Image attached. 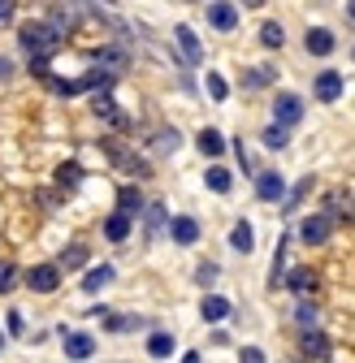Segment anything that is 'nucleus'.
Here are the masks:
<instances>
[{
	"mask_svg": "<svg viewBox=\"0 0 355 363\" xmlns=\"http://www.w3.org/2000/svg\"><path fill=\"white\" fill-rule=\"evenodd\" d=\"M18 43L26 48V57H53L61 48V30L53 22H26L18 30Z\"/></svg>",
	"mask_w": 355,
	"mask_h": 363,
	"instance_id": "f257e3e1",
	"label": "nucleus"
},
{
	"mask_svg": "<svg viewBox=\"0 0 355 363\" xmlns=\"http://www.w3.org/2000/svg\"><path fill=\"white\" fill-rule=\"evenodd\" d=\"M303 121V100L295 96V91H278V100H273V125L290 130Z\"/></svg>",
	"mask_w": 355,
	"mask_h": 363,
	"instance_id": "f03ea898",
	"label": "nucleus"
},
{
	"mask_svg": "<svg viewBox=\"0 0 355 363\" xmlns=\"http://www.w3.org/2000/svg\"><path fill=\"white\" fill-rule=\"evenodd\" d=\"M329 234H334V220H329L325 212H317V216H303V225H299V238H303L307 247H321V242H329Z\"/></svg>",
	"mask_w": 355,
	"mask_h": 363,
	"instance_id": "7ed1b4c3",
	"label": "nucleus"
},
{
	"mask_svg": "<svg viewBox=\"0 0 355 363\" xmlns=\"http://www.w3.org/2000/svg\"><path fill=\"white\" fill-rule=\"evenodd\" d=\"M26 286H31L35 294H53V290L61 286V268H57V264H35V268L26 272Z\"/></svg>",
	"mask_w": 355,
	"mask_h": 363,
	"instance_id": "20e7f679",
	"label": "nucleus"
},
{
	"mask_svg": "<svg viewBox=\"0 0 355 363\" xmlns=\"http://www.w3.org/2000/svg\"><path fill=\"white\" fill-rule=\"evenodd\" d=\"M61 346H65V359H74V363H82V359L96 354V337H92V333H78V329H74V333L65 329Z\"/></svg>",
	"mask_w": 355,
	"mask_h": 363,
	"instance_id": "39448f33",
	"label": "nucleus"
},
{
	"mask_svg": "<svg viewBox=\"0 0 355 363\" xmlns=\"http://www.w3.org/2000/svg\"><path fill=\"white\" fill-rule=\"evenodd\" d=\"M92 108H96V117H100V121H109V125H117V130H130L126 113L117 108V100L109 96V91H96V104H92Z\"/></svg>",
	"mask_w": 355,
	"mask_h": 363,
	"instance_id": "423d86ee",
	"label": "nucleus"
},
{
	"mask_svg": "<svg viewBox=\"0 0 355 363\" xmlns=\"http://www.w3.org/2000/svg\"><path fill=\"white\" fill-rule=\"evenodd\" d=\"M169 234H173L178 247H195L200 242V220L195 216H173L169 220Z\"/></svg>",
	"mask_w": 355,
	"mask_h": 363,
	"instance_id": "0eeeda50",
	"label": "nucleus"
},
{
	"mask_svg": "<svg viewBox=\"0 0 355 363\" xmlns=\"http://www.w3.org/2000/svg\"><path fill=\"white\" fill-rule=\"evenodd\" d=\"M173 39H178V48H182V61L187 65H200L204 61V48H200V39L191 26H173Z\"/></svg>",
	"mask_w": 355,
	"mask_h": 363,
	"instance_id": "6e6552de",
	"label": "nucleus"
},
{
	"mask_svg": "<svg viewBox=\"0 0 355 363\" xmlns=\"http://www.w3.org/2000/svg\"><path fill=\"white\" fill-rule=\"evenodd\" d=\"M256 195H260L264 203H278V199L286 195V182H282V173H260V177H256Z\"/></svg>",
	"mask_w": 355,
	"mask_h": 363,
	"instance_id": "1a4fd4ad",
	"label": "nucleus"
},
{
	"mask_svg": "<svg viewBox=\"0 0 355 363\" xmlns=\"http://www.w3.org/2000/svg\"><path fill=\"white\" fill-rule=\"evenodd\" d=\"M290 294H299V298H307V294H312L317 290V272L312 268H290V277L282 281Z\"/></svg>",
	"mask_w": 355,
	"mask_h": 363,
	"instance_id": "9d476101",
	"label": "nucleus"
},
{
	"mask_svg": "<svg viewBox=\"0 0 355 363\" xmlns=\"http://www.w3.org/2000/svg\"><path fill=\"white\" fill-rule=\"evenodd\" d=\"M208 22H212L217 30H234V26H239V9L226 5V0H212V5H208Z\"/></svg>",
	"mask_w": 355,
	"mask_h": 363,
	"instance_id": "9b49d317",
	"label": "nucleus"
},
{
	"mask_svg": "<svg viewBox=\"0 0 355 363\" xmlns=\"http://www.w3.org/2000/svg\"><path fill=\"white\" fill-rule=\"evenodd\" d=\"M325 350H329V342H325L321 329H303V337H299V354L303 359H325Z\"/></svg>",
	"mask_w": 355,
	"mask_h": 363,
	"instance_id": "f8f14e48",
	"label": "nucleus"
},
{
	"mask_svg": "<svg viewBox=\"0 0 355 363\" xmlns=\"http://www.w3.org/2000/svg\"><path fill=\"white\" fill-rule=\"evenodd\" d=\"M303 43H307V52H312V57H329V52H334V35H329L325 26H307Z\"/></svg>",
	"mask_w": 355,
	"mask_h": 363,
	"instance_id": "ddd939ff",
	"label": "nucleus"
},
{
	"mask_svg": "<svg viewBox=\"0 0 355 363\" xmlns=\"http://www.w3.org/2000/svg\"><path fill=\"white\" fill-rule=\"evenodd\" d=\"M338 96H342V74H338V69H325V74H317V100L334 104Z\"/></svg>",
	"mask_w": 355,
	"mask_h": 363,
	"instance_id": "4468645a",
	"label": "nucleus"
},
{
	"mask_svg": "<svg viewBox=\"0 0 355 363\" xmlns=\"http://www.w3.org/2000/svg\"><path fill=\"white\" fill-rule=\"evenodd\" d=\"M78 86H82V91H113V86H117V74H109V69L96 65V69H87V74L78 78Z\"/></svg>",
	"mask_w": 355,
	"mask_h": 363,
	"instance_id": "2eb2a0df",
	"label": "nucleus"
},
{
	"mask_svg": "<svg viewBox=\"0 0 355 363\" xmlns=\"http://www.w3.org/2000/svg\"><path fill=\"white\" fill-rule=\"evenodd\" d=\"M200 315H204L208 325H217V320H226V315H230V303L221 298V294H204V303H200Z\"/></svg>",
	"mask_w": 355,
	"mask_h": 363,
	"instance_id": "dca6fc26",
	"label": "nucleus"
},
{
	"mask_svg": "<svg viewBox=\"0 0 355 363\" xmlns=\"http://www.w3.org/2000/svg\"><path fill=\"white\" fill-rule=\"evenodd\" d=\"M109 281H113V268H109V264H96V268H87V277H82V290H87V294H100Z\"/></svg>",
	"mask_w": 355,
	"mask_h": 363,
	"instance_id": "f3484780",
	"label": "nucleus"
},
{
	"mask_svg": "<svg viewBox=\"0 0 355 363\" xmlns=\"http://www.w3.org/2000/svg\"><path fill=\"white\" fill-rule=\"evenodd\" d=\"M195 143H200V152H204L208 160H217L221 152H226V139H221V130H212V125L200 130V139H195Z\"/></svg>",
	"mask_w": 355,
	"mask_h": 363,
	"instance_id": "a211bd4d",
	"label": "nucleus"
},
{
	"mask_svg": "<svg viewBox=\"0 0 355 363\" xmlns=\"http://www.w3.org/2000/svg\"><path fill=\"white\" fill-rule=\"evenodd\" d=\"M87 259H92V255H87V247H82V242H70V247L61 251L57 268H70V272H78V268H87Z\"/></svg>",
	"mask_w": 355,
	"mask_h": 363,
	"instance_id": "6ab92c4d",
	"label": "nucleus"
},
{
	"mask_svg": "<svg viewBox=\"0 0 355 363\" xmlns=\"http://www.w3.org/2000/svg\"><path fill=\"white\" fill-rule=\"evenodd\" d=\"M204 182H208V191H212V195H230V186H234L230 169H221V164H212V169L204 173Z\"/></svg>",
	"mask_w": 355,
	"mask_h": 363,
	"instance_id": "aec40b11",
	"label": "nucleus"
},
{
	"mask_svg": "<svg viewBox=\"0 0 355 363\" xmlns=\"http://www.w3.org/2000/svg\"><path fill=\"white\" fill-rule=\"evenodd\" d=\"M104 147H109V156H113V164H121L126 173H148V164H143L139 156H130L126 147H117V143H104Z\"/></svg>",
	"mask_w": 355,
	"mask_h": 363,
	"instance_id": "412c9836",
	"label": "nucleus"
},
{
	"mask_svg": "<svg viewBox=\"0 0 355 363\" xmlns=\"http://www.w3.org/2000/svg\"><path fill=\"white\" fill-rule=\"evenodd\" d=\"M78 182H82V164H78V160H65V164L57 169V186H61V191H74Z\"/></svg>",
	"mask_w": 355,
	"mask_h": 363,
	"instance_id": "4be33fe9",
	"label": "nucleus"
},
{
	"mask_svg": "<svg viewBox=\"0 0 355 363\" xmlns=\"http://www.w3.org/2000/svg\"><path fill=\"white\" fill-rule=\"evenodd\" d=\"M230 247H234V251H243V255L256 247V234H251V225H247V220H239L234 230H230Z\"/></svg>",
	"mask_w": 355,
	"mask_h": 363,
	"instance_id": "5701e85b",
	"label": "nucleus"
},
{
	"mask_svg": "<svg viewBox=\"0 0 355 363\" xmlns=\"http://www.w3.org/2000/svg\"><path fill=\"white\" fill-rule=\"evenodd\" d=\"M104 234H109L113 242H126V234H130V216H126V212H113V216L104 220Z\"/></svg>",
	"mask_w": 355,
	"mask_h": 363,
	"instance_id": "b1692460",
	"label": "nucleus"
},
{
	"mask_svg": "<svg viewBox=\"0 0 355 363\" xmlns=\"http://www.w3.org/2000/svg\"><path fill=\"white\" fill-rule=\"evenodd\" d=\"M96 65L121 78V69H126V52H117V48H104V52H96Z\"/></svg>",
	"mask_w": 355,
	"mask_h": 363,
	"instance_id": "393cba45",
	"label": "nucleus"
},
{
	"mask_svg": "<svg viewBox=\"0 0 355 363\" xmlns=\"http://www.w3.org/2000/svg\"><path fill=\"white\" fill-rule=\"evenodd\" d=\"M148 354L152 359H169L173 354V333H152L148 337Z\"/></svg>",
	"mask_w": 355,
	"mask_h": 363,
	"instance_id": "a878e982",
	"label": "nucleus"
},
{
	"mask_svg": "<svg viewBox=\"0 0 355 363\" xmlns=\"http://www.w3.org/2000/svg\"><path fill=\"white\" fill-rule=\"evenodd\" d=\"M260 43H264V48H273V52H278L282 43H286V30H282L278 22H264V26H260Z\"/></svg>",
	"mask_w": 355,
	"mask_h": 363,
	"instance_id": "bb28decb",
	"label": "nucleus"
},
{
	"mask_svg": "<svg viewBox=\"0 0 355 363\" xmlns=\"http://www.w3.org/2000/svg\"><path fill=\"white\" fill-rule=\"evenodd\" d=\"M117 212H126L130 220H135V212H143V199H139L135 186H126V191H121V208H117Z\"/></svg>",
	"mask_w": 355,
	"mask_h": 363,
	"instance_id": "cd10ccee",
	"label": "nucleus"
},
{
	"mask_svg": "<svg viewBox=\"0 0 355 363\" xmlns=\"http://www.w3.org/2000/svg\"><path fill=\"white\" fill-rule=\"evenodd\" d=\"M286 139H290V130H282V125H269V130H264V147H269V152H282Z\"/></svg>",
	"mask_w": 355,
	"mask_h": 363,
	"instance_id": "c85d7f7f",
	"label": "nucleus"
},
{
	"mask_svg": "<svg viewBox=\"0 0 355 363\" xmlns=\"http://www.w3.org/2000/svg\"><path fill=\"white\" fill-rule=\"evenodd\" d=\"M178 143H182V134H178V130H160L156 139H152L156 152H178Z\"/></svg>",
	"mask_w": 355,
	"mask_h": 363,
	"instance_id": "c756f323",
	"label": "nucleus"
},
{
	"mask_svg": "<svg viewBox=\"0 0 355 363\" xmlns=\"http://www.w3.org/2000/svg\"><path fill=\"white\" fill-rule=\"evenodd\" d=\"M295 320H299L303 329H317V325H321V315H317V307H312V303H299V311H295Z\"/></svg>",
	"mask_w": 355,
	"mask_h": 363,
	"instance_id": "7c9ffc66",
	"label": "nucleus"
},
{
	"mask_svg": "<svg viewBox=\"0 0 355 363\" xmlns=\"http://www.w3.org/2000/svg\"><path fill=\"white\" fill-rule=\"evenodd\" d=\"M13 281H18V268H13L9 259H0V294H9Z\"/></svg>",
	"mask_w": 355,
	"mask_h": 363,
	"instance_id": "2f4dec72",
	"label": "nucleus"
},
{
	"mask_svg": "<svg viewBox=\"0 0 355 363\" xmlns=\"http://www.w3.org/2000/svg\"><path fill=\"white\" fill-rule=\"evenodd\" d=\"M208 96H212L217 104L230 96V86H226V78H221V74H208Z\"/></svg>",
	"mask_w": 355,
	"mask_h": 363,
	"instance_id": "473e14b6",
	"label": "nucleus"
},
{
	"mask_svg": "<svg viewBox=\"0 0 355 363\" xmlns=\"http://www.w3.org/2000/svg\"><path fill=\"white\" fill-rule=\"evenodd\" d=\"M160 225H165V208H160V203H152V208H148V234H156Z\"/></svg>",
	"mask_w": 355,
	"mask_h": 363,
	"instance_id": "72a5a7b5",
	"label": "nucleus"
},
{
	"mask_svg": "<svg viewBox=\"0 0 355 363\" xmlns=\"http://www.w3.org/2000/svg\"><path fill=\"white\" fill-rule=\"evenodd\" d=\"M5 320H9V333H13V337H22V333H26V315H22V311H9Z\"/></svg>",
	"mask_w": 355,
	"mask_h": 363,
	"instance_id": "f704fd0d",
	"label": "nucleus"
},
{
	"mask_svg": "<svg viewBox=\"0 0 355 363\" xmlns=\"http://www.w3.org/2000/svg\"><path fill=\"white\" fill-rule=\"evenodd\" d=\"M239 363H264V350H260V346H243Z\"/></svg>",
	"mask_w": 355,
	"mask_h": 363,
	"instance_id": "c9c22d12",
	"label": "nucleus"
},
{
	"mask_svg": "<svg viewBox=\"0 0 355 363\" xmlns=\"http://www.w3.org/2000/svg\"><path fill=\"white\" fill-rule=\"evenodd\" d=\"M269 78H273V69H251V74H247V86H264Z\"/></svg>",
	"mask_w": 355,
	"mask_h": 363,
	"instance_id": "e433bc0d",
	"label": "nucleus"
},
{
	"mask_svg": "<svg viewBox=\"0 0 355 363\" xmlns=\"http://www.w3.org/2000/svg\"><path fill=\"white\" fill-rule=\"evenodd\" d=\"M13 18V0H0V26H5Z\"/></svg>",
	"mask_w": 355,
	"mask_h": 363,
	"instance_id": "4c0bfd02",
	"label": "nucleus"
},
{
	"mask_svg": "<svg viewBox=\"0 0 355 363\" xmlns=\"http://www.w3.org/2000/svg\"><path fill=\"white\" fill-rule=\"evenodd\" d=\"M243 5H247V9H260V5H264V0H243Z\"/></svg>",
	"mask_w": 355,
	"mask_h": 363,
	"instance_id": "58836bf2",
	"label": "nucleus"
},
{
	"mask_svg": "<svg viewBox=\"0 0 355 363\" xmlns=\"http://www.w3.org/2000/svg\"><path fill=\"white\" fill-rule=\"evenodd\" d=\"M0 78H9V61H0Z\"/></svg>",
	"mask_w": 355,
	"mask_h": 363,
	"instance_id": "ea45409f",
	"label": "nucleus"
},
{
	"mask_svg": "<svg viewBox=\"0 0 355 363\" xmlns=\"http://www.w3.org/2000/svg\"><path fill=\"white\" fill-rule=\"evenodd\" d=\"M182 363H200V354H187V359H182Z\"/></svg>",
	"mask_w": 355,
	"mask_h": 363,
	"instance_id": "a19ab883",
	"label": "nucleus"
},
{
	"mask_svg": "<svg viewBox=\"0 0 355 363\" xmlns=\"http://www.w3.org/2000/svg\"><path fill=\"white\" fill-rule=\"evenodd\" d=\"M0 350H5V333H0Z\"/></svg>",
	"mask_w": 355,
	"mask_h": 363,
	"instance_id": "79ce46f5",
	"label": "nucleus"
}]
</instances>
